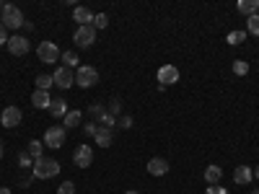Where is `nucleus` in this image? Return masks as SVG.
<instances>
[{"mask_svg": "<svg viewBox=\"0 0 259 194\" xmlns=\"http://www.w3.org/2000/svg\"><path fill=\"white\" fill-rule=\"evenodd\" d=\"M50 114H52L55 119H60V117L68 114V104H65V99H55V101L50 104Z\"/></svg>", "mask_w": 259, "mask_h": 194, "instance_id": "obj_20", "label": "nucleus"}, {"mask_svg": "<svg viewBox=\"0 0 259 194\" xmlns=\"http://www.w3.org/2000/svg\"><path fill=\"white\" fill-rule=\"evenodd\" d=\"M21 119H24V114H21V109H18V106H6V109H3V114H0V124H3V127H8V129L18 127V124H21Z\"/></svg>", "mask_w": 259, "mask_h": 194, "instance_id": "obj_9", "label": "nucleus"}, {"mask_svg": "<svg viewBox=\"0 0 259 194\" xmlns=\"http://www.w3.org/2000/svg\"><path fill=\"white\" fill-rule=\"evenodd\" d=\"M60 50H57V44L55 41H39V47H36V57H39V62H47V65H52V62H57L60 60Z\"/></svg>", "mask_w": 259, "mask_h": 194, "instance_id": "obj_6", "label": "nucleus"}, {"mask_svg": "<svg viewBox=\"0 0 259 194\" xmlns=\"http://www.w3.org/2000/svg\"><path fill=\"white\" fill-rule=\"evenodd\" d=\"M94 140H96V145H101V148H109L112 140H114V132H112V129H106V127H99L96 135H94Z\"/></svg>", "mask_w": 259, "mask_h": 194, "instance_id": "obj_16", "label": "nucleus"}, {"mask_svg": "<svg viewBox=\"0 0 259 194\" xmlns=\"http://www.w3.org/2000/svg\"><path fill=\"white\" fill-rule=\"evenodd\" d=\"M73 163H75L78 168H89V166L94 163V150H91V145H78L75 153H73Z\"/></svg>", "mask_w": 259, "mask_h": 194, "instance_id": "obj_8", "label": "nucleus"}, {"mask_svg": "<svg viewBox=\"0 0 259 194\" xmlns=\"http://www.w3.org/2000/svg\"><path fill=\"white\" fill-rule=\"evenodd\" d=\"M75 83L80 85V88H94V85L99 83V70L91 68V65H78V70H75Z\"/></svg>", "mask_w": 259, "mask_h": 194, "instance_id": "obj_3", "label": "nucleus"}, {"mask_svg": "<svg viewBox=\"0 0 259 194\" xmlns=\"http://www.w3.org/2000/svg\"><path fill=\"white\" fill-rule=\"evenodd\" d=\"M117 127L130 129V127H133V117H119V119H117Z\"/></svg>", "mask_w": 259, "mask_h": 194, "instance_id": "obj_34", "label": "nucleus"}, {"mask_svg": "<svg viewBox=\"0 0 259 194\" xmlns=\"http://www.w3.org/2000/svg\"><path fill=\"white\" fill-rule=\"evenodd\" d=\"M8 52L13 55V57H24V55H29V39L26 36H11L8 39Z\"/></svg>", "mask_w": 259, "mask_h": 194, "instance_id": "obj_10", "label": "nucleus"}, {"mask_svg": "<svg viewBox=\"0 0 259 194\" xmlns=\"http://www.w3.org/2000/svg\"><path fill=\"white\" fill-rule=\"evenodd\" d=\"M60 60H62V68H75V65L80 62V60H78V52H73V50H65V52L60 55Z\"/></svg>", "mask_w": 259, "mask_h": 194, "instance_id": "obj_21", "label": "nucleus"}, {"mask_svg": "<svg viewBox=\"0 0 259 194\" xmlns=\"http://www.w3.org/2000/svg\"><path fill=\"white\" fill-rule=\"evenodd\" d=\"M18 166L21 168H34V158L26 153V150H21V153H18Z\"/></svg>", "mask_w": 259, "mask_h": 194, "instance_id": "obj_29", "label": "nucleus"}, {"mask_svg": "<svg viewBox=\"0 0 259 194\" xmlns=\"http://www.w3.org/2000/svg\"><path fill=\"white\" fill-rule=\"evenodd\" d=\"M60 174V163L55 158H47V156H41L34 161V168H31V176L34 179H55Z\"/></svg>", "mask_w": 259, "mask_h": 194, "instance_id": "obj_2", "label": "nucleus"}, {"mask_svg": "<svg viewBox=\"0 0 259 194\" xmlns=\"http://www.w3.org/2000/svg\"><path fill=\"white\" fill-rule=\"evenodd\" d=\"M251 194H259V189H254V191H251Z\"/></svg>", "mask_w": 259, "mask_h": 194, "instance_id": "obj_41", "label": "nucleus"}, {"mask_svg": "<svg viewBox=\"0 0 259 194\" xmlns=\"http://www.w3.org/2000/svg\"><path fill=\"white\" fill-rule=\"evenodd\" d=\"M249 73V62L246 60H233V75H246Z\"/></svg>", "mask_w": 259, "mask_h": 194, "instance_id": "obj_27", "label": "nucleus"}, {"mask_svg": "<svg viewBox=\"0 0 259 194\" xmlns=\"http://www.w3.org/2000/svg\"><path fill=\"white\" fill-rule=\"evenodd\" d=\"M246 36H249L246 31H231V34L226 36V41H228L231 47H239V44H241V41H244Z\"/></svg>", "mask_w": 259, "mask_h": 194, "instance_id": "obj_24", "label": "nucleus"}, {"mask_svg": "<svg viewBox=\"0 0 259 194\" xmlns=\"http://www.w3.org/2000/svg\"><path fill=\"white\" fill-rule=\"evenodd\" d=\"M0 158H3V142H0Z\"/></svg>", "mask_w": 259, "mask_h": 194, "instance_id": "obj_40", "label": "nucleus"}, {"mask_svg": "<svg viewBox=\"0 0 259 194\" xmlns=\"http://www.w3.org/2000/svg\"><path fill=\"white\" fill-rule=\"evenodd\" d=\"M233 181L239 184V186H249V184L254 181V171H251L249 166H236V171H233Z\"/></svg>", "mask_w": 259, "mask_h": 194, "instance_id": "obj_14", "label": "nucleus"}, {"mask_svg": "<svg viewBox=\"0 0 259 194\" xmlns=\"http://www.w3.org/2000/svg\"><path fill=\"white\" fill-rule=\"evenodd\" d=\"M124 194H140V191H135V189H130V191H124Z\"/></svg>", "mask_w": 259, "mask_h": 194, "instance_id": "obj_38", "label": "nucleus"}, {"mask_svg": "<svg viewBox=\"0 0 259 194\" xmlns=\"http://www.w3.org/2000/svg\"><path fill=\"white\" fill-rule=\"evenodd\" d=\"M168 171H171V166H168V161L161 158V156H156V158L148 161V174H150V176H166Z\"/></svg>", "mask_w": 259, "mask_h": 194, "instance_id": "obj_11", "label": "nucleus"}, {"mask_svg": "<svg viewBox=\"0 0 259 194\" xmlns=\"http://www.w3.org/2000/svg\"><path fill=\"white\" fill-rule=\"evenodd\" d=\"M94 13L89 11V8H85V6H75V11H73V21H75V24L78 26H94Z\"/></svg>", "mask_w": 259, "mask_h": 194, "instance_id": "obj_13", "label": "nucleus"}, {"mask_svg": "<svg viewBox=\"0 0 259 194\" xmlns=\"http://www.w3.org/2000/svg\"><path fill=\"white\" fill-rule=\"evenodd\" d=\"M52 85H55V80H52V75H50V73L36 75V88H39V91H50Z\"/></svg>", "mask_w": 259, "mask_h": 194, "instance_id": "obj_23", "label": "nucleus"}, {"mask_svg": "<svg viewBox=\"0 0 259 194\" xmlns=\"http://www.w3.org/2000/svg\"><path fill=\"white\" fill-rule=\"evenodd\" d=\"M205 194H231L228 189H223V186H218V184H215V186H207L205 189Z\"/></svg>", "mask_w": 259, "mask_h": 194, "instance_id": "obj_35", "label": "nucleus"}, {"mask_svg": "<svg viewBox=\"0 0 259 194\" xmlns=\"http://www.w3.org/2000/svg\"><path fill=\"white\" fill-rule=\"evenodd\" d=\"M0 24H3L8 31H16V29H21V26L26 24V18H24V13H21V8H18V6L6 3V6H3V11H0Z\"/></svg>", "mask_w": 259, "mask_h": 194, "instance_id": "obj_1", "label": "nucleus"}, {"mask_svg": "<svg viewBox=\"0 0 259 194\" xmlns=\"http://www.w3.org/2000/svg\"><path fill=\"white\" fill-rule=\"evenodd\" d=\"M80 122H83V112H78V109H73V112H68V114L62 117V127H65V129L80 127Z\"/></svg>", "mask_w": 259, "mask_h": 194, "instance_id": "obj_17", "label": "nucleus"}, {"mask_svg": "<svg viewBox=\"0 0 259 194\" xmlns=\"http://www.w3.org/2000/svg\"><path fill=\"white\" fill-rule=\"evenodd\" d=\"M254 176H256V179H259V166H256V168H254Z\"/></svg>", "mask_w": 259, "mask_h": 194, "instance_id": "obj_39", "label": "nucleus"}, {"mask_svg": "<svg viewBox=\"0 0 259 194\" xmlns=\"http://www.w3.org/2000/svg\"><path fill=\"white\" fill-rule=\"evenodd\" d=\"M8 39H11V36H8V29H6L3 24H0V47L8 44Z\"/></svg>", "mask_w": 259, "mask_h": 194, "instance_id": "obj_36", "label": "nucleus"}, {"mask_svg": "<svg viewBox=\"0 0 259 194\" xmlns=\"http://www.w3.org/2000/svg\"><path fill=\"white\" fill-rule=\"evenodd\" d=\"M99 127H106V129H114V127H117V119H114V117H112L109 112H106V114H104V117L99 119Z\"/></svg>", "mask_w": 259, "mask_h": 194, "instance_id": "obj_30", "label": "nucleus"}, {"mask_svg": "<svg viewBox=\"0 0 259 194\" xmlns=\"http://www.w3.org/2000/svg\"><path fill=\"white\" fill-rule=\"evenodd\" d=\"M236 8H239V13H244L246 18L256 16L259 13V0H239V6H236Z\"/></svg>", "mask_w": 259, "mask_h": 194, "instance_id": "obj_19", "label": "nucleus"}, {"mask_svg": "<svg viewBox=\"0 0 259 194\" xmlns=\"http://www.w3.org/2000/svg\"><path fill=\"white\" fill-rule=\"evenodd\" d=\"M179 80V70L174 68V65H163V68L158 70V83L163 85V88H166V85H174Z\"/></svg>", "mask_w": 259, "mask_h": 194, "instance_id": "obj_12", "label": "nucleus"}, {"mask_svg": "<svg viewBox=\"0 0 259 194\" xmlns=\"http://www.w3.org/2000/svg\"><path fill=\"white\" fill-rule=\"evenodd\" d=\"M0 194H11V189L8 186H0Z\"/></svg>", "mask_w": 259, "mask_h": 194, "instance_id": "obj_37", "label": "nucleus"}, {"mask_svg": "<svg viewBox=\"0 0 259 194\" xmlns=\"http://www.w3.org/2000/svg\"><path fill=\"white\" fill-rule=\"evenodd\" d=\"M57 194H75V184L73 181H62L57 186Z\"/></svg>", "mask_w": 259, "mask_h": 194, "instance_id": "obj_32", "label": "nucleus"}, {"mask_svg": "<svg viewBox=\"0 0 259 194\" xmlns=\"http://www.w3.org/2000/svg\"><path fill=\"white\" fill-rule=\"evenodd\" d=\"M26 153L36 161V158H41V156H45V142H41V140H31L29 142V148H26Z\"/></svg>", "mask_w": 259, "mask_h": 194, "instance_id": "obj_22", "label": "nucleus"}, {"mask_svg": "<svg viewBox=\"0 0 259 194\" xmlns=\"http://www.w3.org/2000/svg\"><path fill=\"white\" fill-rule=\"evenodd\" d=\"M52 80H55V85H57V88L68 91L70 85H75V73H73L70 68H57V70L52 73Z\"/></svg>", "mask_w": 259, "mask_h": 194, "instance_id": "obj_7", "label": "nucleus"}, {"mask_svg": "<svg viewBox=\"0 0 259 194\" xmlns=\"http://www.w3.org/2000/svg\"><path fill=\"white\" fill-rule=\"evenodd\" d=\"M96 129H99V124H96V122H89V124H83V132H85V135H91V137L96 135Z\"/></svg>", "mask_w": 259, "mask_h": 194, "instance_id": "obj_33", "label": "nucleus"}, {"mask_svg": "<svg viewBox=\"0 0 259 194\" xmlns=\"http://www.w3.org/2000/svg\"><path fill=\"white\" fill-rule=\"evenodd\" d=\"M89 114H91V117L96 119V124H99V119L106 114V106H104V104H91V106H89Z\"/></svg>", "mask_w": 259, "mask_h": 194, "instance_id": "obj_26", "label": "nucleus"}, {"mask_svg": "<svg viewBox=\"0 0 259 194\" xmlns=\"http://www.w3.org/2000/svg\"><path fill=\"white\" fill-rule=\"evenodd\" d=\"M52 101H55V99L50 96V91H39V88H36V91L31 93V104L36 106V109H50Z\"/></svg>", "mask_w": 259, "mask_h": 194, "instance_id": "obj_15", "label": "nucleus"}, {"mask_svg": "<svg viewBox=\"0 0 259 194\" xmlns=\"http://www.w3.org/2000/svg\"><path fill=\"white\" fill-rule=\"evenodd\" d=\"M65 137H68V129H65L62 124H52V127H47V132H45V142L47 148H62L65 145Z\"/></svg>", "mask_w": 259, "mask_h": 194, "instance_id": "obj_5", "label": "nucleus"}, {"mask_svg": "<svg viewBox=\"0 0 259 194\" xmlns=\"http://www.w3.org/2000/svg\"><path fill=\"white\" fill-rule=\"evenodd\" d=\"M94 26H96V31H99V29H106V26H109V16H106V13H99V16L94 18Z\"/></svg>", "mask_w": 259, "mask_h": 194, "instance_id": "obj_31", "label": "nucleus"}, {"mask_svg": "<svg viewBox=\"0 0 259 194\" xmlns=\"http://www.w3.org/2000/svg\"><path fill=\"white\" fill-rule=\"evenodd\" d=\"M73 41H75V47L80 50H89L96 44V26H78L75 34H73Z\"/></svg>", "mask_w": 259, "mask_h": 194, "instance_id": "obj_4", "label": "nucleus"}, {"mask_svg": "<svg viewBox=\"0 0 259 194\" xmlns=\"http://www.w3.org/2000/svg\"><path fill=\"white\" fill-rule=\"evenodd\" d=\"M246 34H254V36H259V13L246 18Z\"/></svg>", "mask_w": 259, "mask_h": 194, "instance_id": "obj_25", "label": "nucleus"}, {"mask_svg": "<svg viewBox=\"0 0 259 194\" xmlns=\"http://www.w3.org/2000/svg\"><path fill=\"white\" fill-rule=\"evenodd\" d=\"M106 112H109V114L117 119V117H119V112H122V101H119V99H112L109 104H106Z\"/></svg>", "mask_w": 259, "mask_h": 194, "instance_id": "obj_28", "label": "nucleus"}, {"mask_svg": "<svg viewBox=\"0 0 259 194\" xmlns=\"http://www.w3.org/2000/svg\"><path fill=\"white\" fill-rule=\"evenodd\" d=\"M221 179H223V168H221V166H215V163H212V166L205 168V181H207L210 186H215Z\"/></svg>", "mask_w": 259, "mask_h": 194, "instance_id": "obj_18", "label": "nucleus"}]
</instances>
